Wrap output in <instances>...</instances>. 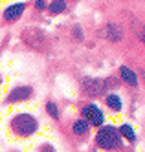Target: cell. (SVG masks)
Returning <instances> with one entry per match:
<instances>
[{
    "label": "cell",
    "instance_id": "8992f818",
    "mask_svg": "<svg viewBox=\"0 0 145 152\" xmlns=\"http://www.w3.org/2000/svg\"><path fill=\"white\" fill-rule=\"evenodd\" d=\"M33 97V88L29 84H17L9 90L6 95V104H17V103H26Z\"/></svg>",
    "mask_w": 145,
    "mask_h": 152
},
{
    "label": "cell",
    "instance_id": "52a82bcc",
    "mask_svg": "<svg viewBox=\"0 0 145 152\" xmlns=\"http://www.w3.org/2000/svg\"><path fill=\"white\" fill-rule=\"evenodd\" d=\"M26 7H28V4H26V2H15V4L7 6L4 11H2V18H4V22H17V20L26 13Z\"/></svg>",
    "mask_w": 145,
    "mask_h": 152
},
{
    "label": "cell",
    "instance_id": "7a4b0ae2",
    "mask_svg": "<svg viewBox=\"0 0 145 152\" xmlns=\"http://www.w3.org/2000/svg\"><path fill=\"white\" fill-rule=\"evenodd\" d=\"M22 42L31 48L33 51H39V53H46L50 50V37L46 35V31L40 29V28H26L24 31L20 33Z\"/></svg>",
    "mask_w": 145,
    "mask_h": 152
},
{
    "label": "cell",
    "instance_id": "7c38bea8",
    "mask_svg": "<svg viewBox=\"0 0 145 152\" xmlns=\"http://www.w3.org/2000/svg\"><path fill=\"white\" fill-rule=\"evenodd\" d=\"M90 123L86 121L85 117H79V119H75V121L72 123V132L75 136H86L88 132H90Z\"/></svg>",
    "mask_w": 145,
    "mask_h": 152
},
{
    "label": "cell",
    "instance_id": "e0dca14e",
    "mask_svg": "<svg viewBox=\"0 0 145 152\" xmlns=\"http://www.w3.org/2000/svg\"><path fill=\"white\" fill-rule=\"evenodd\" d=\"M39 152H55V148H53L52 145H48V143H46V145H42V147L39 148Z\"/></svg>",
    "mask_w": 145,
    "mask_h": 152
},
{
    "label": "cell",
    "instance_id": "8fae6325",
    "mask_svg": "<svg viewBox=\"0 0 145 152\" xmlns=\"http://www.w3.org/2000/svg\"><path fill=\"white\" fill-rule=\"evenodd\" d=\"M46 11L50 15H63L64 11H68V2L66 0H52L46 4Z\"/></svg>",
    "mask_w": 145,
    "mask_h": 152
},
{
    "label": "cell",
    "instance_id": "277c9868",
    "mask_svg": "<svg viewBox=\"0 0 145 152\" xmlns=\"http://www.w3.org/2000/svg\"><path fill=\"white\" fill-rule=\"evenodd\" d=\"M107 90H108L107 79H99V77H83L81 79V92L86 97H90V99L105 95Z\"/></svg>",
    "mask_w": 145,
    "mask_h": 152
},
{
    "label": "cell",
    "instance_id": "ba28073f",
    "mask_svg": "<svg viewBox=\"0 0 145 152\" xmlns=\"http://www.w3.org/2000/svg\"><path fill=\"white\" fill-rule=\"evenodd\" d=\"M119 79H121V83H125L127 86H130V88H136V86H138V75H136V72L132 70L130 66H125V64H121V66H119Z\"/></svg>",
    "mask_w": 145,
    "mask_h": 152
},
{
    "label": "cell",
    "instance_id": "5bb4252c",
    "mask_svg": "<svg viewBox=\"0 0 145 152\" xmlns=\"http://www.w3.org/2000/svg\"><path fill=\"white\" fill-rule=\"evenodd\" d=\"M44 110H46V114L53 119V121H59L61 119V112H59V106H57V103L55 101H46V104H44Z\"/></svg>",
    "mask_w": 145,
    "mask_h": 152
},
{
    "label": "cell",
    "instance_id": "3957f363",
    "mask_svg": "<svg viewBox=\"0 0 145 152\" xmlns=\"http://www.w3.org/2000/svg\"><path fill=\"white\" fill-rule=\"evenodd\" d=\"M97 134H96V143L99 148L108 150V152H114L121 147V136L118 132V126L114 125H101L97 126Z\"/></svg>",
    "mask_w": 145,
    "mask_h": 152
},
{
    "label": "cell",
    "instance_id": "6da1fadb",
    "mask_svg": "<svg viewBox=\"0 0 145 152\" xmlns=\"http://www.w3.org/2000/svg\"><path fill=\"white\" fill-rule=\"evenodd\" d=\"M39 126H40L39 119L31 112H18V114H15L13 117H11V121H9L11 132H13L15 136H18V137L33 136L39 130Z\"/></svg>",
    "mask_w": 145,
    "mask_h": 152
},
{
    "label": "cell",
    "instance_id": "30bf717a",
    "mask_svg": "<svg viewBox=\"0 0 145 152\" xmlns=\"http://www.w3.org/2000/svg\"><path fill=\"white\" fill-rule=\"evenodd\" d=\"M103 35L110 42H121V39H123V29H121V26H118V24H107Z\"/></svg>",
    "mask_w": 145,
    "mask_h": 152
},
{
    "label": "cell",
    "instance_id": "2e32d148",
    "mask_svg": "<svg viewBox=\"0 0 145 152\" xmlns=\"http://www.w3.org/2000/svg\"><path fill=\"white\" fill-rule=\"evenodd\" d=\"M46 0H35V9L37 11H46Z\"/></svg>",
    "mask_w": 145,
    "mask_h": 152
},
{
    "label": "cell",
    "instance_id": "4fadbf2b",
    "mask_svg": "<svg viewBox=\"0 0 145 152\" xmlns=\"http://www.w3.org/2000/svg\"><path fill=\"white\" fill-rule=\"evenodd\" d=\"M118 132H119L121 137H125L129 143H134V141H136V130L132 128V125H129V123H123L118 128Z\"/></svg>",
    "mask_w": 145,
    "mask_h": 152
},
{
    "label": "cell",
    "instance_id": "ac0fdd59",
    "mask_svg": "<svg viewBox=\"0 0 145 152\" xmlns=\"http://www.w3.org/2000/svg\"><path fill=\"white\" fill-rule=\"evenodd\" d=\"M4 84V79H2V75H0V86H2Z\"/></svg>",
    "mask_w": 145,
    "mask_h": 152
},
{
    "label": "cell",
    "instance_id": "5b68a950",
    "mask_svg": "<svg viewBox=\"0 0 145 152\" xmlns=\"http://www.w3.org/2000/svg\"><path fill=\"white\" fill-rule=\"evenodd\" d=\"M81 114H83V117L86 119V121L90 123V126L97 128V126H101L105 123V112H103V108L97 103H86L81 108Z\"/></svg>",
    "mask_w": 145,
    "mask_h": 152
},
{
    "label": "cell",
    "instance_id": "9c48e42d",
    "mask_svg": "<svg viewBox=\"0 0 145 152\" xmlns=\"http://www.w3.org/2000/svg\"><path fill=\"white\" fill-rule=\"evenodd\" d=\"M105 104L110 112H121L123 110V101H121V97L114 92H110V94H105Z\"/></svg>",
    "mask_w": 145,
    "mask_h": 152
},
{
    "label": "cell",
    "instance_id": "9a60e30c",
    "mask_svg": "<svg viewBox=\"0 0 145 152\" xmlns=\"http://www.w3.org/2000/svg\"><path fill=\"white\" fill-rule=\"evenodd\" d=\"M72 35H74V39H75V40H83L85 33H83L81 26H74V29H72Z\"/></svg>",
    "mask_w": 145,
    "mask_h": 152
}]
</instances>
